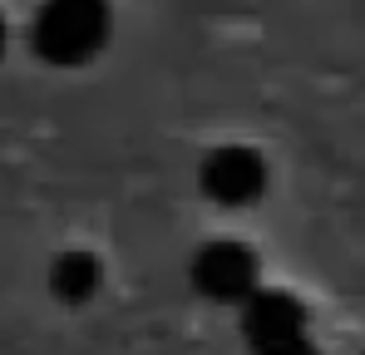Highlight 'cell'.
I'll return each instance as SVG.
<instances>
[{"instance_id":"1","label":"cell","mask_w":365,"mask_h":355,"mask_svg":"<svg viewBox=\"0 0 365 355\" xmlns=\"http://www.w3.org/2000/svg\"><path fill=\"white\" fill-rule=\"evenodd\" d=\"M109 30H114V10L109 0H45L35 10V25H30V45L45 64H89L109 45Z\"/></svg>"},{"instance_id":"2","label":"cell","mask_w":365,"mask_h":355,"mask_svg":"<svg viewBox=\"0 0 365 355\" xmlns=\"http://www.w3.org/2000/svg\"><path fill=\"white\" fill-rule=\"evenodd\" d=\"M187 277H192V292L197 296L222 301V306H242L247 296L262 287V282H257V277H262L257 252H252L247 242H232V237H217V242L197 247Z\"/></svg>"},{"instance_id":"3","label":"cell","mask_w":365,"mask_h":355,"mask_svg":"<svg viewBox=\"0 0 365 355\" xmlns=\"http://www.w3.org/2000/svg\"><path fill=\"white\" fill-rule=\"evenodd\" d=\"M197 182L217 207H252L267 192V158L247 143H222L202 158Z\"/></svg>"},{"instance_id":"4","label":"cell","mask_w":365,"mask_h":355,"mask_svg":"<svg viewBox=\"0 0 365 355\" xmlns=\"http://www.w3.org/2000/svg\"><path fill=\"white\" fill-rule=\"evenodd\" d=\"M242 336L252 351H267V346H282V341H302L306 331V306L292 292H277V287H257L242 301Z\"/></svg>"},{"instance_id":"5","label":"cell","mask_w":365,"mask_h":355,"mask_svg":"<svg viewBox=\"0 0 365 355\" xmlns=\"http://www.w3.org/2000/svg\"><path fill=\"white\" fill-rule=\"evenodd\" d=\"M99 287H104V267H99L94 252L74 247V252H60V257H55V267H50V292L60 296L64 306H84V301H94Z\"/></svg>"},{"instance_id":"6","label":"cell","mask_w":365,"mask_h":355,"mask_svg":"<svg viewBox=\"0 0 365 355\" xmlns=\"http://www.w3.org/2000/svg\"><path fill=\"white\" fill-rule=\"evenodd\" d=\"M252 355H316V346H311V336H302V341H282V346H267Z\"/></svg>"},{"instance_id":"7","label":"cell","mask_w":365,"mask_h":355,"mask_svg":"<svg viewBox=\"0 0 365 355\" xmlns=\"http://www.w3.org/2000/svg\"><path fill=\"white\" fill-rule=\"evenodd\" d=\"M0 55H5V20H0Z\"/></svg>"}]
</instances>
